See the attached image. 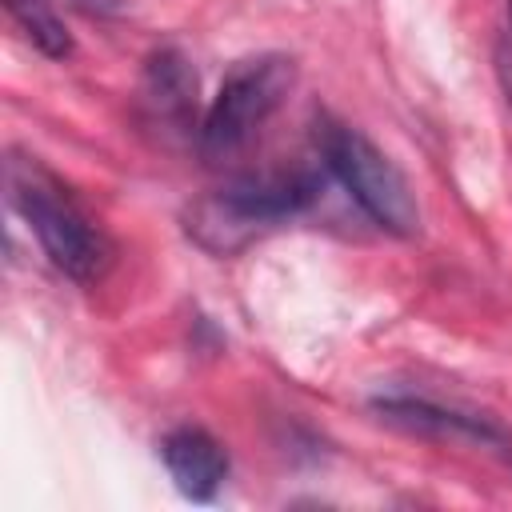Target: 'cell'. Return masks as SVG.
I'll return each mask as SVG.
<instances>
[{
	"label": "cell",
	"mask_w": 512,
	"mask_h": 512,
	"mask_svg": "<svg viewBox=\"0 0 512 512\" xmlns=\"http://www.w3.org/2000/svg\"><path fill=\"white\" fill-rule=\"evenodd\" d=\"M320 196V176L308 168H264L224 180L184 212L188 236L212 256L240 252L260 228L300 216Z\"/></svg>",
	"instance_id": "6da1fadb"
},
{
	"label": "cell",
	"mask_w": 512,
	"mask_h": 512,
	"mask_svg": "<svg viewBox=\"0 0 512 512\" xmlns=\"http://www.w3.org/2000/svg\"><path fill=\"white\" fill-rule=\"evenodd\" d=\"M8 180V200L24 216V224L36 232L44 256L76 284H92L108 272L112 264V244L108 236L92 224V216L68 196V188L36 160L24 152L8 156L4 168Z\"/></svg>",
	"instance_id": "7a4b0ae2"
},
{
	"label": "cell",
	"mask_w": 512,
	"mask_h": 512,
	"mask_svg": "<svg viewBox=\"0 0 512 512\" xmlns=\"http://www.w3.org/2000/svg\"><path fill=\"white\" fill-rule=\"evenodd\" d=\"M316 148L324 156V168L344 184V192L360 204V212L376 228H384L392 236L420 232V204H416L408 176L360 128L340 124V120H320Z\"/></svg>",
	"instance_id": "3957f363"
},
{
	"label": "cell",
	"mask_w": 512,
	"mask_h": 512,
	"mask_svg": "<svg viewBox=\"0 0 512 512\" xmlns=\"http://www.w3.org/2000/svg\"><path fill=\"white\" fill-rule=\"evenodd\" d=\"M292 84H296V60L284 52H260L236 60L196 128L200 156L208 164L232 160L284 104Z\"/></svg>",
	"instance_id": "277c9868"
},
{
	"label": "cell",
	"mask_w": 512,
	"mask_h": 512,
	"mask_svg": "<svg viewBox=\"0 0 512 512\" xmlns=\"http://www.w3.org/2000/svg\"><path fill=\"white\" fill-rule=\"evenodd\" d=\"M140 112L164 136H188L196 124V72L180 48H156L140 76Z\"/></svg>",
	"instance_id": "5b68a950"
},
{
	"label": "cell",
	"mask_w": 512,
	"mask_h": 512,
	"mask_svg": "<svg viewBox=\"0 0 512 512\" xmlns=\"http://www.w3.org/2000/svg\"><path fill=\"white\" fill-rule=\"evenodd\" d=\"M372 412H380L384 424L432 436V440H472V444H508V432L492 424L488 416H472L460 408H444L420 396H380L372 400Z\"/></svg>",
	"instance_id": "8992f818"
},
{
	"label": "cell",
	"mask_w": 512,
	"mask_h": 512,
	"mask_svg": "<svg viewBox=\"0 0 512 512\" xmlns=\"http://www.w3.org/2000/svg\"><path fill=\"white\" fill-rule=\"evenodd\" d=\"M160 460L168 468V476L176 480V488L188 500H212L228 476V452L224 444L200 428V424H180L172 432H164L160 440Z\"/></svg>",
	"instance_id": "52a82bcc"
},
{
	"label": "cell",
	"mask_w": 512,
	"mask_h": 512,
	"mask_svg": "<svg viewBox=\"0 0 512 512\" xmlns=\"http://www.w3.org/2000/svg\"><path fill=\"white\" fill-rule=\"evenodd\" d=\"M4 8L20 24V32L32 40L36 52H44L48 60L72 56V32H68V24L56 16V8L48 0H4Z\"/></svg>",
	"instance_id": "ba28073f"
},
{
	"label": "cell",
	"mask_w": 512,
	"mask_h": 512,
	"mask_svg": "<svg viewBox=\"0 0 512 512\" xmlns=\"http://www.w3.org/2000/svg\"><path fill=\"white\" fill-rule=\"evenodd\" d=\"M508 16H512V0H508Z\"/></svg>",
	"instance_id": "9c48e42d"
}]
</instances>
